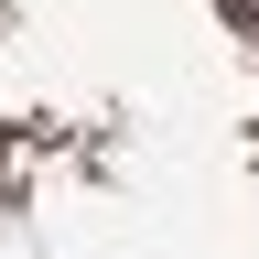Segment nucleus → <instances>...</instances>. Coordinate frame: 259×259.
I'll return each instance as SVG.
<instances>
[{
	"label": "nucleus",
	"mask_w": 259,
	"mask_h": 259,
	"mask_svg": "<svg viewBox=\"0 0 259 259\" xmlns=\"http://www.w3.org/2000/svg\"><path fill=\"white\" fill-rule=\"evenodd\" d=\"M216 11H227V22H238V32H259V0H216Z\"/></svg>",
	"instance_id": "f257e3e1"
}]
</instances>
